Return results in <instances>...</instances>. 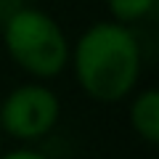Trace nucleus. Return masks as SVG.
I'll use <instances>...</instances> for the list:
<instances>
[{
  "label": "nucleus",
  "mask_w": 159,
  "mask_h": 159,
  "mask_svg": "<svg viewBox=\"0 0 159 159\" xmlns=\"http://www.w3.org/2000/svg\"><path fill=\"white\" fill-rule=\"evenodd\" d=\"M69 66L80 90L96 103H119L133 96L143 69V53L133 27L96 21L77 37Z\"/></svg>",
  "instance_id": "nucleus-1"
},
{
  "label": "nucleus",
  "mask_w": 159,
  "mask_h": 159,
  "mask_svg": "<svg viewBox=\"0 0 159 159\" xmlns=\"http://www.w3.org/2000/svg\"><path fill=\"white\" fill-rule=\"evenodd\" d=\"M0 37L8 58L32 80H56L69 66L72 43L64 27L43 8H13L3 21Z\"/></svg>",
  "instance_id": "nucleus-2"
},
{
  "label": "nucleus",
  "mask_w": 159,
  "mask_h": 159,
  "mask_svg": "<svg viewBox=\"0 0 159 159\" xmlns=\"http://www.w3.org/2000/svg\"><path fill=\"white\" fill-rule=\"evenodd\" d=\"M61 119V98L48 82L29 80L13 90H8L0 101V133L3 138H13L21 143H34L53 133Z\"/></svg>",
  "instance_id": "nucleus-3"
},
{
  "label": "nucleus",
  "mask_w": 159,
  "mask_h": 159,
  "mask_svg": "<svg viewBox=\"0 0 159 159\" xmlns=\"http://www.w3.org/2000/svg\"><path fill=\"white\" fill-rule=\"evenodd\" d=\"M130 127L143 143L157 146L159 143V90L157 88H143L133 90L130 106H127Z\"/></svg>",
  "instance_id": "nucleus-4"
},
{
  "label": "nucleus",
  "mask_w": 159,
  "mask_h": 159,
  "mask_svg": "<svg viewBox=\"0 0 159 159\" xmlns=\"http://www.w3.org/2000/svg\"><path fill=\"white\" fill-rule=\"evenodd\" d=\"M103 3H106L109 19L125 24V27H133V24L143 21L157 8V0H103Z\"/></svg>",
  "instance_id": "nucleus-5"
},
{
  "label": "nucleus",
  "mask_w": 159,
  "mask_h": 159,
  "mask_svg": "<svg viewBox=\"0 0 159 159\" xmlns=\"http://www.w3.org/2000/svg\"><path fill=\"white\" fill-rule=\"evenodd\" d=\"M0 159H51V157L32 146H19V148H11V151H0Z\"/></svg>",
  "instance_id": "nucleus-6"
},
{
  "label": "nucleus",
  "mask_w": 159,
  "mask_h": 159,
  "mask_svg": "<svg viewBox=\"0 0 159 159\" xmlns=\"http://www.w3.org/2000/svg\"><path fill=\"white\" fill-rule=\"evenodd\" d=\"M0 151H3V133H0Z\"/></svg>",
  "instance_id": "nucleus-7"
}]
</instances>
